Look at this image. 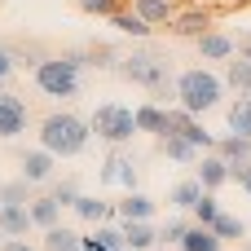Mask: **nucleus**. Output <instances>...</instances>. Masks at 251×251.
Returning a JSON list of instances; mask_svg holds the SVG:
<instances>
[{
	"label": "nucleus",
	"instance_id": "obj_15",
	"mask_svg": "<svg viewBox=\"0 0 251 251\" xmlns=\"http://www.w3.org/2000/svg\"><path fill=\"white\" fill-rule=\"evenodd\" d=\"M132 13L146 18L150 26H168L181 9H176V0H132Z\"/></svg>",
	"mask_w": 251,
	"mask_h": 251
},
{
	"label": "nucleus",
	"instance_id": "obj_10",
	"mask_svg": "<svg viewBox=\"0 0 251 251\" xmlns=\"http://www.w3.org/2000/svg\"><path fill=\"white\" fill-rule=\"evenodd\" d=\"M194 181H199L207 194H216V190L229 181V163H225L221 154H203V159L194 163Z\"/></svg>",
	"mask_w": 251,
	"mask_h": 251
},
{
	"label": "nucleus",
	"instance_id": "obj_32",
	"mask_svg": "<svg viewBox=\"0 0 251 251\" xmlns=\"http://www.w3.org/2000/svg\"><path fill=\"white\" fill-rule=\"evenodd\" d=\"M26 190H31V185H26L22 176H18V181H9V185H0V207H4V203L26 207V203H31V199H26Z\"/></svg>",
	"mask_w": 251,
	"mask_h": 251
},
{
	"label": "nucleus",
	"instance_id": "obj_24",
	"mask_svg": "<svg viewBox=\"0 0 251 251\" xmlns=\"http://www.w3.org/2000/svg\"><path fill=\"white\" fill-rule=\"evenodd\" d=\"M247 221H243V216H234V212H221V216H216V225H212V234H216V238H221V243H247Z\"/></svg>",
	"mask_w": 251,
	"mask_h": 251
},
{
	"label": "nucleus",
	"instance_id": "obj_6",
	"mask_svg": "<svg viewBox=\"0 0 251 251\" xmlns=\"http://www.w3.org/2000/svg\"><path fill=\"white\" fill-rule=\"evenodd\" d=\"M97 185H119L124 194H132L137 190V163H132V154L110 150L101 159V168H97Z\"/></svg>",
	"mask_w": 251,
	"mask_h": 251
},
{
	"label": "nucleus",
	"instance_id": "obj_22",
	"mask_svg": "<svg viewBox=\"0 0 251 251\" xmlns=\"http://www.w3.org/2000/svg\"><path fill=\"white\" fill-rule=\"evenodd\" d=\"M159 150H163V159H172V163H181V168H194V163L203 159L185 137H159Z\"/></svg>",
	"mask_w": 251,
	"mask_h": 251
},
{
	"label": "nucleus",
	"instance_id": "obj_7",
	"mask_svg": "<svg viewBox=\"0 0 251 251\" xmlns=\"http://www.w3.org/2000/svg\"><path fill=\"white\" fill-rule=\"evenodd\" d=\"M26 124H31L26 101H22L18 93L0 88V137H4V141H13V137H22V132H26Z\"/></svg>",
	"mask_w": 251,
	"mask_h": 251
},
{
	"label": "nucleus",
	"instance_id": "obj_39",
	"mask_svg": "<svg viewBox=\"0 0 251 251\" xmlns=\"http://www.w3.org/2000/svg\"><path fill=\"white\" fill-rule=\"evenodd\" d=\"M229 4H251V0H229Z\"/></svg>",
	"mask_w": 251,
	"mask_h": 251
},
{
	"label": "nucleus",
	"instance_id": "obj_23",
	"mask_svg": "<svg viewBox=\"0 0 251 251\" xmlns=\"http://www.w3.org/2000/svg\"><path fill=\"white\" fill-rule=\"evenodd\" d=\"M44 251H84V234H75L71 225H53L44 229Z\"/></svg>",
	"mask_w": 251,
	"mask_h": 251
},
{
	"label": "nucleus",
	"instance_id": "obj_34",
	"mask_svg": "<svg viewBox=\"0 0 251 251\" xmlns=\"http://www.w3.org/2000/svg\"><path fill=\"white\" fill-rule=\"evenodd\" d=\"M229 181H238V185L251 194V163H229Z\"/></svg>",
	"mask_w": 251,
	"mask_h": 251
},
{
	"label": "nucleus",
	"instance_id": "obj_33",
	"mask_svg": "<svg viewBox=\"0 0 251 251\" xmlns=\"http://www.w3.org/2000/svg\"><path fill=\"white\" fill-rule=\"evenodd\" d=\"M49 194H53V203H57V207H75V199H79V185H75V181H57Z\"/></svg>",
	"mask_w": 251,
	"mask_h": 251
},
{
	"label": "nucleus",
	"instance_id": "obj_2",
	"mask_svg": "<svg viewBox=\"0 0 251 251\" xmlns=\"http://www.w3.org/2000/svg\"><path fill=\"white\" fill-rule=\"evenodd\" d=\"M88 141H93L88 119H79V115H71V110H53V115L40 124V150H49L57 163H62V159H75V154H84V150H88Z\"/></svg>",
	"mask_w": 251,
	"mask_h": 251
},
{
	"label": "nucleus",
	"instance_id": "obj_12",
	"mask_svg": "<svg viewBox=\"0 0 251 251\" xmlns=\"http://www.w3.org/2000/svg\"><path fill=\"white\" fill-rule=\"evenodd\" d=\"M66 57H71V62H75L79 71H84V66H97V71H115V66H119V53H115L110 44H88V49H71Z\"/></svg>",
	"mask_w": 251,
	"mask_h": 251
},
{
	"label": "nucleus",
	"instance_id": "obj_28",
	"mask_svg": "<svg viewBox=\"0 0 251 251\" xmlns=\"http://www.w3.org/2000/svg\"><path fill=\"white\" fill-rule=\"evenodd\" d=\"M225 243L212 234V229H203V225H190V234L181 238V251H221Z\"/></svg>",
	"mask_w": 251,
	"mask_h": 251
},
{
	"label": "nucleus",
	"instance_id": "obj_4",
	"mask_svg": "<svg viewBox=\"0 0 251 251\" xmlns=\"http://www.w3.org/2000/svg\"><path fill=\"white\" fill-rule=\"evenodd\" d=\"M31 75H35V88H40L44 97H53V101L79 97V66H75L66 53H49Z\"/></svg>",
	"mask_w": 251,
	"mask_h": 251
},
{
	"label": "nucleus",
	"instance_id": "obj_35",
	"mask_svg": "<svg viewBox=\"0 0 251 251\" xmlns=\"http://www.w3.org/2000/svg\"><path fill=\"white\" fill-rule=\"evenodd\" d=\"M13 71H18V62H13V57H9V49L0 44V88L9 84V75H13Z\"/></svg>",
	"mask_w": 251,
	"mask_h": 251
},
{
	"label": "nucleus",
	"instance_id": "obj_14",
	"mask_svg": "<svg viewBox=\"0 0 251 251\" xmlns=\"http://www.w3.org/2000/svg\"><path fill=\"white\" fill-rule=\"evenodd\" d=\"M203 194H207V190H203L194 176H185V181H176V185L168 190V207H172V212H194Z\"/></svg>",
	"mask_w": 251,
	"mask_h": 251
},
{
	"label": "nucleus",
	"instance_id": "obj_27",
	"mask_svg": "<svg viewBox=\"0 0 251 251\" xmlns=\"http://www.w3.org/2000/svg\"><path fill=\"white\" fill-rule=\"evenodd\" d=\"M225 84L234 93H251V62L247 57H229L225 62Z\"/></svg>",
	"mask_w": 251,
	"mask_h": 251
},
{
	"label": "nucleus",
	"instance_id": "obj_16",
	"mask_svg": "<svg viewBox=\"0 0 251 251\" xmlns=\"http://www.w3.org/2000/svg\"><path fill=\"white\" fill-rule=\"evenodd\" d=\"M137 132L163 137V132H168V106H159V101H141V106H137Z\"/></svg>",
	"mask_w": 251,
	"mask_h": 251
},
{
	"label": "nucleus",
	"instance_id": "obj_26",
	"mask_svg": "<svg viewBox=\"0 0 251 251\" xmlns=\"http://www.w3.org/2000/svg\"><path fill=\"white\" fill-rule=\"evenodd\" d=\"M110 26H115V31H119V35H132V40H146V35H150V31H154V26H150V22H146V18H137V13H132V9H119V13H115V18H110Z\"/></svg>",
	"mask_w": 251,
	"mask_h": 251
},
{
	"label": "nucleus",
	"instance_id": "obj_11",
	"mask_svg": "<svg viewBox=\"0 0 251 251\" xmlns=\"http://www.w3.org/2000/svg\"><path fill=\"white\" fill-rule=\"evenodd\" d=\"M115 221H119V225H128V221H154V199L141 194V190L124 194V199L115 203Z\"/></svg>",
	"mask_w": 251,
	"mask_h": 251
},
{
	"label": "nucleus",
	"instance_id": "obj_36",
	"mask_svg": "<svg viewBox=\"0 0 251 251\" xmlns=\"http://www.w3.org/2000/svg\"><path fill=\"white\" fill-rule=\"evenodd\" d=\"M234 57H247L251 62V31H243V35L234 40Z\"/></svg>",
	"mask_w": 251,
	"mask_h": 251
},
{
	"label": "nucleus",
	"instance_id": "obj_18",
	"mask_svg": "<svg viewBox=\"0 0 251 251\" xmlns=\"http://www.w3.org/2000/svg\"><path fill=\"white\" fill-rule=\"evenodd\" d=\"M124 243H128V251H154L159 247V229L150 221H128L124 225Z\"/></svg>",
	"mask_w": 251,
	"mask_h": 251
},
{
	"label": "nucleus",
	"instance_id": "obj_29",
	"mask_svg": "<svg viewBox=\"0 0 251 251\" xmlns=\"http://www.w3.org/2000/svg\"><path fill=\"white\" fill-rule=\"evenodd\" d=\"M190 225H194V221H185V216H172V221L159 229V247H163V251H168V247H181V238L190 234Z\"/></svg>",
	"mask_w": 251,
	"mask_h": 251
},
{
	"label": "nucleus",
	"instance_id": "obj_17",
	"mask_svg": "<svg viewBox=\"0 0 251 251\" xmlns=\"http://www.w3.org/2000/svg\"><path fill=\"white\" fill-rule=\"evenodd\" d=\"M35 225H31V212L26 207H13V203H4L0 207V234L4 238H26Z\"/></svg>",
	"mask_w": 251,
	"mask_h": 251
},
{
	"label": "nucleus",
	"instance_id": "obj_41",
	"mask_svg": "<svg viewBox=\"0 0 251 251\" xmlns=\"http://www.w3.org/2000/svg\"><path fill=\"white\" fill-rule=\"evenodd\" d=\"M4 243H9V238H4V234H0V247H4Z\"/></svg>",
	"mask_w": 251,
	"mask_h": 251
},
{
	"label": "nucleus",
	"instance_id": "obj_20",
	"mask_svg": "<svg viewBox=\"0 0 251 251\" xmlns=\"http://www.w3.org/2000/svg\"><path fill=\"white\" fill-rule=\"evenodd\" d=\"M225 119H229V132H234V137H247L251 141V93H238V97L229 101Z\"/></svg>",
	"mask_w": 251,
	"mask_h": 251
},
{
	"label": "nucleus",
	"instance_id": "obj_19",
	"mask_svg": "<svg viewBox=\"0 0 251 251\" xmlns=\"http://www.w3.org/2000/svg\"><path fill=\"white\" fill-rule=\"evenodd\" d=\"M26 212H31V225H35V229H53V225H62V207L53 203V194L31 199V203H26Z\"/></svg>",
	"mask_w": 251,
	"mask_h": 251
},
{
	"label": "nucleus",
	"instance_id": "obj_42",
	"mask_svg": "<svg viewBox=\"0 0 251 251\" xmlns=\"http://www.w3.org/2000/svg\"><path fill=\"white\" fill-rule=\"evenodd\" d=\"M154 251H159V247H154Z\"/></svg>",
	"mask_w": 251,
	"mask_h": 251
},
{
	"label": "nucleus",
	"instance_id": "obj_31",
	"mask_svg": "<svg viewBox=\"0 0 251 251\" xmlns=\"http://www.w3.org/2000/svg\"><path fill=\"white\" fill-rule=\"evenodd\" d=\"M75 4H79V13H88V18H106V22L124 9V0H75Z\"/></svg>",
	"mask_w": 251,
	"mask_h": 251
},
{
	"label": "nucleus",
	"instance_id": "obj_38",
	"mask_svg": "<svg viewBox=\"0 0 251 251\" xmlns=\"http://www.w3.org/2000/svg\"><path fill=\"white\" fill-rule=\"evenodd\" d=\"M84 251H106V247H101V243H97V238L88 234V238H84Z\"/></svg>",
	"mask_w": 251,
	"mask_h": 251
},
{
	"label": "nucleus",
	"instance_id": "obj_37",
	"mask_svg": "<svg viewBox=\"0 0 251 251\" xmlns=\"http://www.w3.org/2000/svg\"><path fill=\"white\" fill-rule=\"evenodd\" d=\"M0 251H35V243H26V238H9Z\"/></svg>",
	"mask_w": 251,
	"mask_h": 251
},
{
	"label": "nucleus",
	"instance_id": "obj_30",
	"mask_svg": "<svg viewBox=\"0 0 251 251\" xmlns=\"http://www.w3.org/2000/svg\"><path fill=\"white\" fill-rule=\"evenodd\" d=\"M190 216H194V225L212 229V225H216V216H221V203H216V194H203V199H199V207H194Z\"/></svg>",
	"mask_w": 251,
	"mask_h": 251
},
{
	"label": "nucleus",
	"instance_id": "obj_9",
	"mask_svg": "<svg viewBox=\"0 0 251 251\" xmlns=\"http://www.w3.org/2000/svg\"><path fill=\"white\" fill-rule=\"evenodd\" d=\"M53 168H57V159H53L49 150H40V146L22 154V181H26V185H49V181H53Z\"/></svg>",
	"mask_w": 251,
	"mask_h": 251
},
{
	"label": "nucleus",
	"instance_id": "obj_5",
	"mask_svg": "<svg viewBox=\"0 0 251 251\" xmlns=\"http://www.w3.org/2000/svg\"><path fill=\"white\" fill-rule=\"evenodd\" d=\"M88 128H93V137H101L110 150H119V146H128V141L137 137V110H132V106H119V101H101V106L93 110Z\"/></svg>",
	"mask_w": 251,
	"mask_h": 251
},
{
	"label": "nucleus",
	"instance_id": "obj_8",
	"mask_svg": "<svg viewBox=\"0 0 251 251\" xmlns=\"http://www.w3.org/2000/svg\"><path fill=\"white\" fill-rule=\"evenodd\" d=\"M168 31H172L176 40H203V35L212 31V9H181V13L168 22Z\"/></svg>",
	"mask_w": 251,
	"mask_h": 251
},
{
	"label": "nucleus",
	"instance_id": "obj_3",
	"mask_svg": "<svg viewBox=\"0 0 251 251\" xmlns=\"http://www.w3.org/2000/svg\"><path fill=\"white\" fill-rule=\"evenodd\" d=\"M225 97V79L212 75L207 66H190L176 75V106L190 110V115H207L212 106H221Z\"/></svg>",
	"mask_w": 251,
	"mask_h": 251
},
{
	"label": "nucleus",
	"instance_id": "obj_25",
	"mask_svg": "<svg viewBox=\"0 0 251 251\" xmlns=\"http://www.w3.org/2000/svg\"><path fill=\"white\" fill-rule=\"evenodd\" d=\"M216 154H221L225 163H251V141H247V137L225 132V137L216 141Z\"/></svg>",
	"mask_w": 251,
	"mask_h": 251
},
{
	"label": "nucleus",
	"instance_id": "obj_1",
	"mask_svg": "<svg viewBox=\"0 0 251 251\" xmlns=\"http://www.w3.org/2000/svg\"><path fill=\"white\" fill-rule=\"evenodd\" d=\"M128 84H141L159 106H176V75H172V57L159 53V49H132L128 57H119L115 66Z\"/></svg>",
	"mask_w": 251,
	"mask_h": 251
},
{
	"label": "nucleus",
	"instance_id": "obj_21",
	"mask_svg": "<svg viewBox=\"0 0 251 251\" xmlns=\"http://www.w3.org/2000/svg\"><path fill=\"white\" fill-rule=\"evenodd\" d=\"M199 44V53L207 57V62H229L234 57V40L225 35V31H207L203 40H194Z\"/></svg>",
	"mask_w": 251,
	"mask_h": 251
},
{
	"label": "nucleus",
	"instance_id": "obj_13",
	"mask_svg": "<svg viewBox=\"0 0 251 251\" xmlns=\"http://www.w3.org/2000/svg\"><path fill=\"white\" fill-rule=\"evenodd\" d=\"M71 212H75L79 221H88V225H106V221H115V203H106V199H97V194H79Z\"/></svg>",
	"mask_w": 251,
	"mask_h": 251
},
{
	"label": "nucleus",
	"instance_id": "obj_40",
	"mask_svg": "<svg viewBox=\"0 0 251 251\" xmlns=\"http://www.w3.org/2000/svg\"><path fill=\"white\" fill-rule=\"evenodd\" d=\"M243 251H251V238H247V243H243Z\"/></svg>",
	"mask_w": 251,
	"mask_h": 251
}]
</instances>
